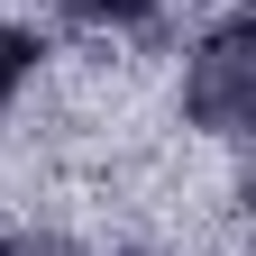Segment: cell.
Instances as JSON below:
<instances>
[{
	"mask_svg": "<svg viewBox=\"0 0 256 256\" xmlns=\"http://www.w3.org/2000/svg\"><path fill=\"white\" fill-rule=\"evenodd\" d=\"M183 119L210 138H247V119H256V28L247 18H220L183 55Z\"/></svg>",
	"mask_w": 256,
	"mask_h": 256,
	"instance_id": "6da1fadb",
	"label": "cell"
},
{
	"mask_svg": "<svg viewBox=\"0 0 256 256\" xmlns=\"http://www.w3.org/2000/svg\"><path fill=\"white\" fill-rule=\"evenodd\" d=\"M55 10L74 18V28H146L165 0H55Z\"/></svg>",
	"mask_w": 256,
	"mask_h": 256,
	"instance_id": "7a4b0ae2",
	"label": "cell"
},
{
	"mask_svg": "<svg viewBox=\"0 0 256 256\" xmlns=\"http://www.w3.org/2000/svg\"><path fill=\"white\" fill-rule=\"evenodd\" d=\"M28 74H37V37H28V28H0V101H10Z\"/></svg>",
	"mask_w": 256,
	"mask_h": 256,
	"instance_id": "3957f363",
	"label": "cell"
}]
</instances>
